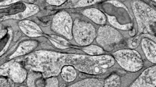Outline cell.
<instances>
[{"mask_svg":"<svg viewBox=\"0 0 156 87\" xmlns=\"http://www.w3.org/2000/svg\"><path fill=\"white\" fill-rule=\"evenodd\" d=\"M116 60L125 69L137 71L143 66V61L138 53L134 50H121L114 54Z\"/></svg>","mask_w":156,"mask_h":87,"instance_id":"obj_1","label":"cell"},{"mask_svg":"<svg viewBox=\"0 0 156 87\" xmlns=\"http://www.w3.org/2000/svg\"><path fill=\"white\" fill-rule=\"evenodd\" d=\"M156 86V66L145 70L132 85V87H155Z\"/></svg>","mask_w":156,"mask_h":87,"instance_id":"obj_2","label":"cell"},{"mask_svg":"<svg viewBox=\"0 0 156 87\" xmlns=\"http://www.w3.org/2000/svg\"><path fill=\"white\" fill-rule=\"evenodd\" d=\"M19 25L21 30L30 37H38L42 34V31L40 28L31 21H22Z\"/></svg>","mask_w":156,"mask_h":87,"instance_id":"obj_3","label":"cell"},{"mask_svg":"<svg viewBox=\"0 0 156 87\" xmlns=\"http://www.w3.org/2000/svg\"><path fill=\"white\" fill-rule=\"evenodd\" d=\"M142 48L147 58L150 61L156 63V44L148 39L142 41Z\"/></svg>","mask_w":156,"mask_h":87,"instance_id":"obj_4","label":"cell"},{"mask_svg":"<svg viewBox=\"0 0 156 87\" xmlns=\"http://www.w3.org/2000/svg\"><path fill=\"white\" fill-rule=\"evenodd\" d=\"M85 16L89 17L91 19L98 24H103L105 21L104 15L101 12L95 9L86 10L83 12Z\"/></svg>","mask_w":156,"mask_h":87,"instance_id":"obj_5","label":"cell"},{"mask_svg":"<svg viewBox=\"0 0 156 87\" xmlns=\"http://www.w3.org/2000/svg\"><path fill=\"white\" fill-rule=\"evenodd\" d=\"M62 76L67 82H72L76 78V72L72 66H65L62 70Z\"/></svg>","mask_w":156,"mask_h":87,"instance_id":"obj_6","label":"cell"},{"mask_svg":"<svg viewBox=\"0 0 156 87\" xmlns=\"http://www.w3.org/2000/svg\"><path fill=\"white\" fill-rule=\"evenodd\" d=\"M36 44L37 43L35 42L30 41V42H25V43L22 45L21 44L19 49H17L16 52L12 55V56L11 57V58L20 56V55L23 54L27 52H29L28 51L31 50L36 46Z\"/></svg>","mask_w":156,"mask_h":87,"instance_id":"obj_7","label":"cell"},{"mask_svg":"<svg viewBox=\"0 0 156 87\" xmlns=\"http://www.w3.org/2000/svg\"><path fill=\"white\" fill-rule=\"evenodd\" d=\"M121 80L119 76L114 75L110 76L105 82V87H119L120 86Z\"/></svg>","mask_w":156,"mask_h":87,"instance_id":"obj_8","label":"cell"},{"mask_svg":"<svg viewBox=\"0 0 156 87\" xmlns=\"http://www.w3.org/2000/svg\"><path fill=\"white\" fill-rule=\"evenodd\" d=\"M83 50L87 53L92 55L101 54L103 52V50L101 48L96 45H90V46L84 48Z\"/></svg>","mask_w":156,"mask_h":87,"instance_id":"obj_9","label":"cell"},{"mask_svg":"<svg viewBox=\"0 0 156 87\" xmlns=\"http://www.w3.org/2000/svg\"><path fill=\"white\" fill-rule=\"evenodd\" d=\"M108 18L110 23L111 24L113 25L114 26H115L117 28L122 30H128L129 29L132 27V25L131 24L126 25H121L118 23H117L115 17L108 16Z\"/></svg>","mask_w":156,"mask_h":87,"instance_id":"obj_10","label":"cell"},{"mask_svg":"<svg viewBox=\"0 0 156 87\" xmlns=\"http://www.w3.org/2000/svg\"><path fill=\"white\" fill-rule=\"evenodd\" d=\"M51 38H52V40H54L55 42H58V43H60L62 45H64V46H66V45L69 44V42L66 40L63 39L62 37L52 35L51 36Z\"/></svg>","mask_w":156,"mask_h":87,"instance_id":"obj_11","label":"cell"},{"mask_svg":"<svg viewBox=\"0 0 156 87\" xmlns=\"http://www.w3.org/2000/svg\"><path fill=\"white\" fill-rule=\"evenodd\" d=\"M47 86L48 87H57L58 85V81L56 78H50L47 81Z\"/></svg>","mask_w":156,"mask_h":87,"instance_id":"obj_12","label":"cell"},{"mask_svg":"<svg viewBox=\"0 0 156 87\" xmlns=\"http://www.w3.org/2000/svg\"><path fill=\"white\" fill-rule=\"evenodd\" d=\"M96 2L97 1H82L80 2L78 5L79 6H86L90 5L93 4Z\"/></svg>","mask_w":156,"mask_h":87,"instance_id":"obj_13","label":"cell"},{"mask_svg":"<svg viewBox=\"0 0 156 87\" xmlns=\"http://www.w3.org/2000/svg\"><path fill=\"white\" fill-rule=\"evenodd\" d=\"M50 41H51V42L55 45V46L58 48L61 49H65L67 48V46H64V45H62V44H60V43H58V42H55V41L52 40V39H50Z\"/></svg>","mask_w":156,"mask_h":87,"instance_id":"obj_14","label":"cell"},{"mask_svg":"<svg viewBox=\"0 0 156 87\" xmlns=\"http://www.w3.org/2000/svg\"><path fill=\"white\" fill-rule=\"evenodd\" d=\"M47 2L51 5L59 6L65 2V1H47Z\"/></svg>","mask_w":156,"mask_h":87,"instance_id":"obj_15","label":"cell"},{"mask_svg":"<svg viewBox=\"0 0 156 87\" xmlns=\"http://www.w3.org/2000/svg\"><path fill=\"white\" fill-rule=\"evenodd\" d=\"M111 2H112V3H113L116 6L121 7L124 8H126V10H127L126 7L121 2H118L117 1H111Z\"/></svg>","mask_w":156,"mask_h":87,"instance_id":"obj_16","label":"cell"},{"mask_svg":"<svg viewBox=\"0 0 156 87\" xmlns=\"http://www.w3.org/2000/svg\"><path fill=\"white\" fill-rule=\"evenodd\" d=\"M132 44L133 46H135V45H136V43L135 42H133Z\"/></svg>","mask_w":156,"mask_h":87,"instance_id":"obj_17","label":"cell"}]
</instances>
